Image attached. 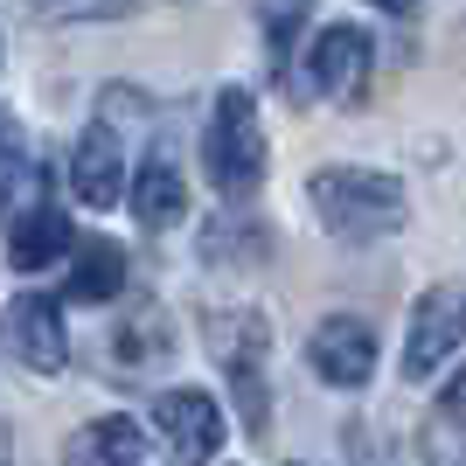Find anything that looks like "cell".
Segmentation results:
<instances>
[{
    "label": "cell",
    "instance_id": "6da1fadb",
    "mask_svg": "<svg viewBox=\"0 0 466 466\" xmlns=\"http://www.w3.org/2000/svg\"><path fill=\"white\" fill-rule=\"evenodd\" d=\"M307 202L341 244H383L390 230H404V188L370 167H320L307 181Z\"/></svg>",
    "mask_w": 466,
    "mask_h": 466
},
{
    "label": "cell",
    "instance_id": "7a4b0ae2",
    "mask_svg": "<svg viewBox=\"0 0 466 466\" xmlns=\"http://www.w3.org/2000/svg\"><path fill=\"white\" fill-rule=\"evenodd\" d=\"M209 355L223 362L230 376V397H237V418L251 439H272V390H265V349H272V328L265 313H209Z\"/></svg>",
    "mask_w": 466,
    "mask_h": 466
},
{
    "label": "cell",
    "instance_id": "3957f363",
    "mask_svg": "<svg viewBox=\"0 0 466 466\" xmlns=\"http://www.w3.org/2000/svg\"><path fill=\"white\" fill-rule=\"evenodd\" d=\"M202 167H209L216 195H230V202H244V195L265 181V133H258V105L251 91H216L209 105V133H202Z\"/></svg>",
    "mask_w": 466,
    "mask_h": 466
},
{
    "label": "cell",
    "instance_id": "277c9868",
    "mask_svg": "<svg viewBox=\"0 0 466 466\" xmlns=\"http://www.w3.org/2000/svg\"><path fill=\"white\" fill-rule=\"evenodd\" d=\"M0 341L21 370L56 376L70 362V328H63V299H42V292H21L0 307Z\"/></svg>",
    "mask_w": 466,
    "mask_h": 466
},
{
    "label": "cell",
    "instance_id": "5b68a950",
    "mask_svg": "<svg viewBox=\"0 0 466 466\" xmlns=\"http://www.w3.org/2000/svg\"><path fill=\"white\" fill-rule=\"evenodd\" d=\"M460 341H466V292L460 286L418 292V307H410V334H404V376H410V383H425L431 370H446V362H452Z\"/></svg>",
    "mask_w": 466,
    "mask_h": 466
},
{
    "label": "cell",
    "instance_id": "8992f818",
    "mask_svg": "<svg viewBox=\"0 0 466 466\" xmlns=\"http://www.w3.org/2000/svg\"><path fill=\"white\" fill-rule=\"evenodd\" d=\"M307 370L320 376V383H334V390H362L376 376V334H370V320H355V313L320 320L313 341H307Z\"/></svg>",
    "mask_w": 466,
    "mask_h": 466
},
{
    "label": "cell",
    "instance_id": "52a82bcc",
    "mask_svg": "<svg viewBox=\"0 0 466 466\" xmlns=\"http://www.w3.org/2000/svg\"><path fill=\"white\" fill-rule=\"evenodd\" d=\"M154 425H160V439H167V452H175L181 466H209L216 446H223V410H216V397H202V390H160Z\"/></svg>",
    "mask_w": 466,
    "mask_h": 466
},
{
    "label": "cell",
    "instance_id": "ba28073f",
    "mask_svg": "<svg viewBox=\"0 0 466 466\" xmlns=\"http://www.w3.org/2000/svg\"><path fill=\"white\" fill-rule=\"evenodd\" d=\"M370 28H355V21H334V28H320L313 35V84L328 97H362L370 91Z\"/></svg>",
    "mask_w": 466,
    "mask_h": 466
},
{
    "label": "cell",
    "instance_id": "9c48e42d",
    "mask_svg": "<svg viewBox=\"0 0 466 466\" xmlns=\"http://www.w3.org/2000/svg\"><path fill=\"white\" fill-rule=\"evenodd\" d=\"M70 188H77V202H91V209H118V195H126V147H118V133L97 118L91 133L77 139V154H70Z\"/></svg>",
    "mask_w": 466,
    "mask_h": 466
},
{
    "label": "cell",
    "instance_id": "30bf717a",
    "mask_svg": "<svg viewBox=\"0 0 466 466\" xmlns=\"http://www.w3.org/2000/svg\"><path fill=\"white\" fill-rule=\"evenodd\" d=\"M70 251V216L42 195V202H28V209L7 223V265H21V272H42V265H56V258Z\"/></svg>",
    "mask_w": 466,
    "mask_h": 466
},
{
    "label": "cell",
    "instance_id": "8fae6325",
    "mask_svg": "<svg viewBox=\"0 0 466 466\" xmlns=\"http://www.w3.org/2000/svg\"><path fill=\"white\" fill-rule=\"evenodd\" d=\"M126 202H133L139 230H167V223H181V209H188V188H181L175 154H154V160H147V167L133 175V188H126Z\"/></svg>",
    "mask_w": 466,
    "mask_h": 466
},
{
    "label": "cell",
    "instance_id": "7c38bea8",
    "mask_svg": "<svg viewBox=\"0 0 466 466\" xmlns=\"http://www.w3.org/2000/svg\"><path fill=\"white\" fill-rule=\"evenodd\" d=\"M118 286H126V251H118V244H105V237L77 244V258H70V279H63V299L97 307V299H118Z\"/></svg>",
    "mask_w": 466,
    "mask_h": 466
},
{
    "label": "cell",
    "instance_id": "4fadbf2b",
    "mask_svg": "<svg viewBox=\"0 0 466 466\" xmlns=\"http://www.w3.org/2000/svg\"><path fill=\"white\" fill-rule=\"evenodd\" d=\"M139 452H147V431H139L133 418H97V425H84L77 439H70L63 460L70 466H139Z\"/></svg>",
    "mask_w": 466,
    "mask_h": 466
},
{
    "label": "cell",
    "instance_id": "5bb4252c",
    "mask_svg": "<svg viewBox=\"0 0 466 466\" xmlns=\"http://www.w3.org/2000/svg\"><path fill=\"white\" fill-rule=\"evenodd\" d=\"M49 195V175H42L35 160H28V147H21V126L7 112H0V209H28V202H42Z\"/></svg>",
    "mask_w": 466,
    "mask_h": 466
},
{
    "label": "cell",
    "instance_id": "9a60e30c",
    "mask_svg": "<svg viewBox=\"0 0 466 466\" xmlns=\"http://www.w3.org/2000/svg\"><path fill=\"white\" fill-rule=\"evenodd\" d=\"M313 15V0H258V21H265V56L272 70L286 77V56H292V35H299V21Z\"/></svg>",
    "mask_w": 466,
    "mask_h": 466
},
{
    "label": "cell",
    "instance_id": "2e32d148",
    "mask_svg": "<svg viewBox=\"0 0 466 466\" xmlns=\"http://www.w3.org/2000/svg\"><path fill=\"white\" fill-rule=\"evenodd\" d=\"M35 15H49V21H97V15H126V0H35Z\"/></svg>",
    "mask_w": 466,
    "mask_h": 466
},
{
    "label": "cell",
    "instance_id": "e0dca14e",
    "mask_svg": "<svg viewBox=\"0 0 466 466\" xmlns=\"http://www.w3.org/2000/svg\"><path fill=\"white\" fill-rule=\"evenodd\" d=\"M439 418H446V425H460V431H466V362H460V370H452V383L439 390Z\"/></svg>",
    "mask_w": 466,
    "mask_h": 466
},
{
    "label": "cell",
    "instance_id": "ac0fdd59",
    "mask_svg": "<svg viewBox=\"0 0 466 466\" xmlns=\"http://www.w3.org/2000/svg\"><path fill=\"white\" fill-rule=\"evenodd\" d=\"M370 7H383V15H404V7H418V0H370Z\"/></svg>",
    "mask_w": 466,
    "mask_h": 466
},
{
    "label": "cell",
    "instance_id": "d6986e66",
    "mask_svg": "<svg viewBox=\"0 0 466 466\" xmlns=\"http://www.w3.org/2000/svg\"><path fill=\"white\" fill-rule=\"evenodd\" d=\"M0 466H7V425H0Z\"/></svg>",
    "mask_w": 466,
    "mask_h": 466
}]
</instances>
